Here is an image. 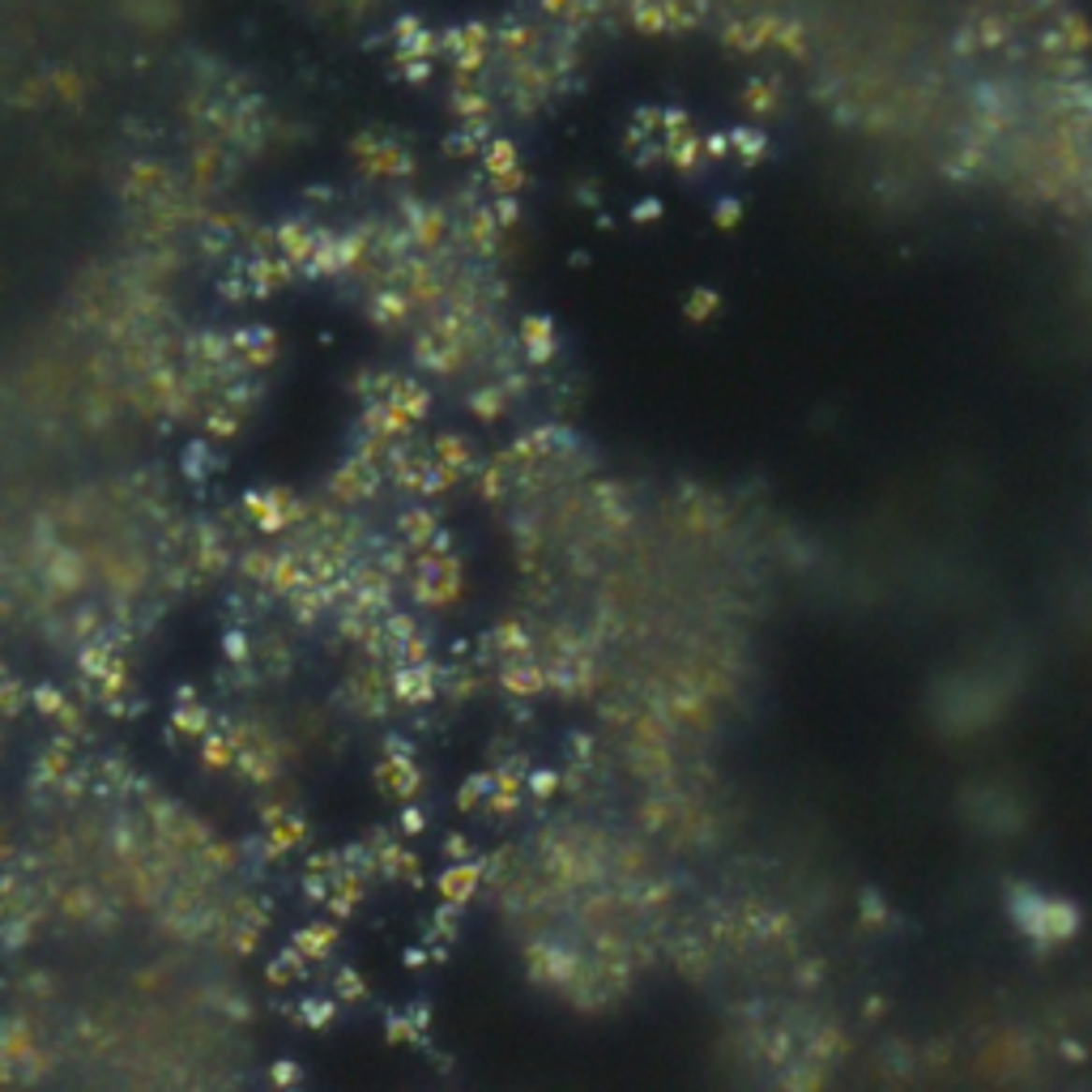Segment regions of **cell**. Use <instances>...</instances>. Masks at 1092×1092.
Instances as JSON below:
<instances>
[{
	"label": "cell",
	"mask_w": 1092,
	"mask_h": 1092,
	"mask_svg": "<svg viewBox=\"0 0 1092 1092\" xmlns=\"http://www.w3.org/2000/svg\"><path fill=\"white\" fill-rule=\"evenodd\" d=\"M406 1037H410L406 1020H393V1028H388V1041H406Z\"/></svg>",
	"instance_id": "5b68a950"
},
{
	"label": "cell",
	"mask_w": 1092,
	"mask_h": 1092,
	"mask_svg": "<svg viewBox=\"0 0 1092 1092\" xmlns=\"http://www.w3.org/2000/svg\"><path fill=\"white\" fill-rule=\"evenodd\" d=\"M338 986H346V990H342V995H346V998H358V995H363V982H358V977L350 973V968L338 977Z\"/></svg>",
	"instance_id": "3957f363"
},
{
	"label": "cell",
	"mask_w": 1092,
	"mask_h": 1092,
	"mask_svg": "<svg viewBox=\"0 0 1092 1092\" xmlns=\"http://www.w3.org/2000/svg\"><path fill=\"white\" fill-rule=\"evenodd\" d=\"M713 303H717V295H708V290H700V295H692V308H687V316H692V320L708 316V312H713Z\"/></svg>",
	"instance_id": "7a4b0ae2"
},
{
	"label": "cell",
	"mask_w": 1092,
	"mask_h": 1092,
	"mask_svg": "<svg viewBox=\"0 0 1092 1092\" xmlns=\"http://www.w3.org/2000/svg\"><path fill=\"white\" fill-rule=\"evenodd\" d=\"M533 790H538V794H551L555 790V773H538V777H533Z\"/></svg>",
	"instance_id": "277c9868"
},
{
	"label": "cell",
	"mask_w": 1092,
	"mask_h": 1092,
	"mask_svg": "<svg viewBox=\"0 0 1092 1092\" xmlns=\"http://www.w3.org/2000/svg\"><path fill=\"white\" fill-rule=\"evenodd\" d=\"M406 828H410V832H418V828H423V815L410 811V815H406Z\"/></svg>",
	"instance_id": "8992f818"
},
{
	"label": "cell",
	"mask_w": 1092,
	"mask_h": 1092,
	"mask_svg": "<svg viewBox=\"0 0 1092 1092\" xmlns=\"http://www.w3.org/2000/svg\"><path fill=\"white\" fill-rule=\"evenodd\" d=\"M474 883H478V870L474 866H457V870H448L444 880H440V892H444L448 900H465Z\"/></svg>",
	"instance_id": "6da1fadb"
}]
</instances>
